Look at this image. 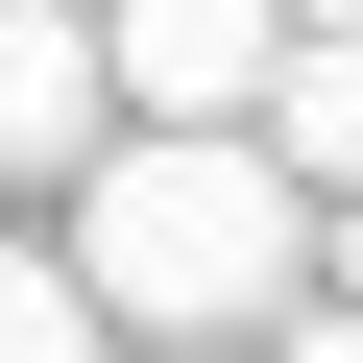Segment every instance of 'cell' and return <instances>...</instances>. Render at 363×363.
I'll return each mask as SVG.
<instances>
[{
	"label": "cell",
	"instance_id": "3957f363",
	"mask_svg": "<svg viewBox=\"0 0 363 363\" xmlns=\"http://www.w3.org/2000/svg\"><path fill=\"white\" fill-rule=\"evenodd\" d=\"M97 121H121V73H97V0H0V194H49Z\"/></svg>",
	"mask_w": 363,
	"mask_h": 363
},
{
	"label": "cell",
	"instance_id": "6da1fadb",
	"mask_svg": "<svg viewBox=\"0 0 363 363\" xmlns=\"http://www.w3.org/2000/svg\"><path fill=\"white\" fill-rule=\"evenodd\" d=\"M49 194L121 339H267V291L315 267V194L267 169V121H97Z\"/></svg>",
	"mask_w": 363,
	"mask_h": 363
},
{
	"label": "cell",
	"instance_id": "8992f818",
	"mask_svg": "<svg viewBox=\"0 0 363 363\" xmlns=\"http://www.w3.org/2000/svg\"><path fill=\"white\" fill-rule=\"evenodd\" d=\"M315 267H339V291H363V169H339V194H315Z\"/></svg>",
	"mask_w": 363,
	"mask_h": 363
},
{
	"label": "cell",
	"instance_id": "277c9868",
	"mask_svg": "<svg viewBox=\"0 0 363 363\" xmlns=\"http://www.w3.org/2000/svg\"><path fill=\"white\" fill-rule=\"evenodd\" d=\"M242 121H267V169H291V194H339V169H363V25H291Z\"/></svg>",
	"mask_w": 363,
	"mask_h": 363
},
{
	"label": "cell",
	"instance_id": "5b68a950",
	"mask_svg": "<svg viewBox=\"0 0 363 363\" xmlns=\"http://www.w3.org/2000/svg\"><path fill=\"white\" fill-rule=\"evenodd\" d=\"M121 315H97V267L73 242H0V363H97Z\"/></svg>",
	"mask_w": 363,
	"mask_h": 363
},
{
	"label": "cell",
	"instance_id": "7a4b0ae2",
	"mask_svg": "<svg viewBox=\"0 0 363 363\" xmlns=\"http://www.w3.org/2000/svg\"><path fill=\"white\" fill-rule=\"evenodd\" d=\"M267 49H291V0H97L121 121H242V97H267Z\"/></svg>",
	"mask_w": 363,
	"mask_h": 363
},
{
	"label": "cell",
	"instance_id": "52a82bcc",
	"mask_svg": "<svg viewBox=\"0 0 363 363\" xmlns=\"http://www.w3.org/2000/svg\"><path fill=\"white\" fill-rule=\"evenodd\" d=\"M291 25H363V0H291Z\"/></svg>",
	"mask_w": 363,
	"mask_h": 363
}]
</instances>
